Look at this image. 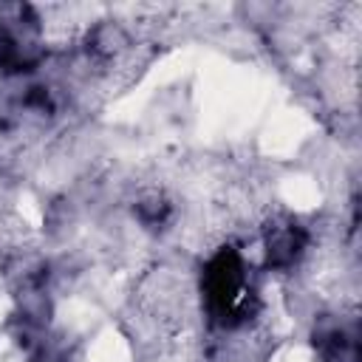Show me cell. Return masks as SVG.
<instances>
[{
  "mask_svg": "<svg viewBox=\"0 0 362 362\" xmlns=\"http://www.w3.org/2000/svg\"><path fill=\"white\" fill-rule=\"evenodd\" d=\"M204 294H206L212 317L221 320L223 325L246 317L249 291H246L243 263L235 249H221L209 260V266L204 272Z\"/></svg>",
  "mask_w": 362,
  "mask_h": 362,
  "instance_id": "cell-1",
  "label": "cell"
},
{
  "mask_svg": "<svg viewBox=\"0 0 362 362\" xmlns=\"http://www.w3.org/2000/svg\"><path fill=\"white\" fill-rule=\"evenodd\" d=\"M305 246V232L297 223H277L269 229L266 238V257L269 266H291Z\"/></svg>",
  "mask_w": 362,
  "mask_h": 362,
  "instance_id": "cell-2",
  "label": "cell"
}]
</instances>
